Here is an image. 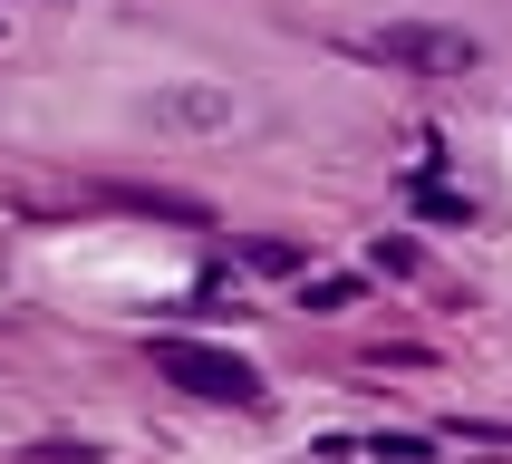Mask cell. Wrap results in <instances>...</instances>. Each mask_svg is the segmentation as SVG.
<instances>
[{
	"label": "cell",
	"instance_id": "1",
	"mask_svg": "<svg viewBox=\"0 0 512 464\" xmlns=\"http://www.w3.org/2000/svg\"><path fill=\"white\" fill-rule=\"evenodd\" d=\"M358 58L397 68V78H474L484 68V39L474 29H445V20H387L358 39Z\"/></svg>",
	"mask_w": 512,
	"mask_h": 464
},
{
	"label": "cell",
	"instance_id": "2",
	"mask_svg": "<svg viewBox=\"0 0 512 464\" xmlns=\"http://www.w3.org/2000/svg\"><path fill=\"white\" fill-rule=\"evenodd\" d=\"M155 377L184 387V397H203V406H261V368L232 358V348H213V339H155Z\"/></svg>",
	"mask_w": 512,
	"mask_h": 464
},
{
	"label": "cell",
	"instance_id": "3",
	"mask_svg": "<svg viewBox=\"0 0 512 464\" xmlns=\"http://www.w3.org/2000/svg\"><path fill=\"white\" fill-rule=\"evenodd\" d=\"M348 300H358V281H348V271H329V281H310V310H348Z\"/></svg>",
	"mask_w": 512,
	"mask_h": 464
}]
</instances>
